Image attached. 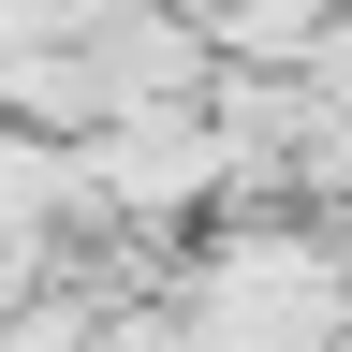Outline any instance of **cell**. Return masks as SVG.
Segmentation results:
<instances>
[{
	"instance_id": "cell-1",
	"label": "cell",
	"mask_w": 352,
	"mask_h": 352,
	"mask_svg": "<svg viewBox=\"0 0 352 352\" xmlns=\"http://www.w3.org/2000/svg\"><path fill=\"white\" fill-rule=\"evenodd\" d=\"M88 279H59V294H0V352H88Z\"/></svg>"
}]
</instances>
